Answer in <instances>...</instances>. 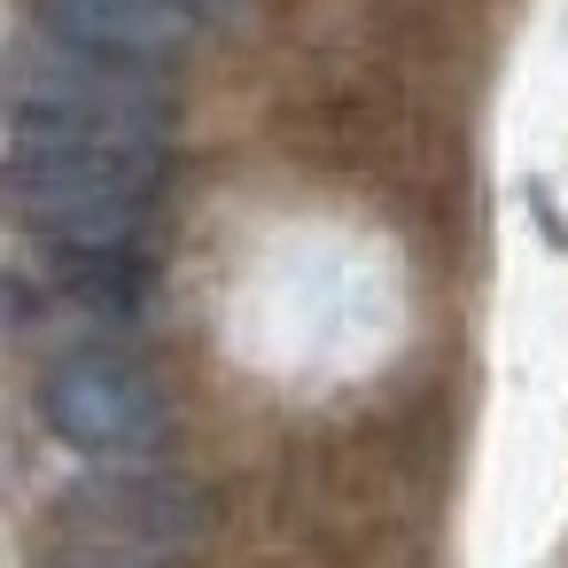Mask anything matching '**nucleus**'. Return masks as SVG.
Listing matches in <instances>:
<instances>
[{"mask_svg":"<svg viewBox=\"0 0 568 568\" xmlns=\"http://www.w3.org/2000/svg\"><path fill=\"white\" fill-rule=\"evenodd\" d=\"M164 63H125L102 48H79L48 24H32L9 55V118H55V125H102L133 141H164L172 125V87L156 79Z\"/></svg>","mask_w":568,"mask_h":568,"instance_id":"nucleus-2","label":"nucleus"},{"mask_svg":"<svg viewBox=\"0 0 568 568\" xmlns=\"http://www.w3.org/2000/svg\"><path fill=\"white\" fill-rule=\"evenodd\" d=\"M71 514L79 521H102L110 537H149V545H180L195 529V498L180 483H156V475H125V483L71 490Z\"/></svg>","mask_w":568,"mask_h":568,"instance_id":"nucleus-5","label":"nucleus"},{"mask_svg":"<svg viewBox=\"0 0 568 568\" xmlns=\"http://www.w3.org/2000/svg\"><path fill=\"white\" fill-rule=\"evenodd\" d=\"M40 413L63 444L102 452V459H133L149 444H164V397L149 374L118 366V358H63L40 382Z\"/></svg>","mask_w":568,"mask_h":568,"instance_id":"nucleus-3","label":"nucleus"},{"mask_svg":"<svg viewBox=\"0 0 568 568\" xmlns=\"http://www.w3.org/2000/svg\"><path fill=\"white\" fill-rule=\"evenodd\" d=\"M164 187V141L9 118V203L55 250H125Z\"/></svg>","mask_w":568,"mask_h":568,"instance_id":"nucleus-1","label":"nucleus"},{"mask_svg":"<svg viewBox=\"0 0 568 568\" xmlns=\"http://www.w3.org/2000/svg\"><path fill=\"white\" fill-rule=\"evenodd\" d=\"M32 24L125 63H172L195 48L203 9L195 0H32Z\"/></svg>","mask_w":568,"mask_h":568,"instance_id":"nucleus-4","label":"nucleus"},{"mask_svg":"<svg viewBox=\"0 0 568 568\" xmlns=\"http://www.w3.org/2000/svg\"><path fill=\"white\" fill-rule=\"evenodd\" d=\"M195 9H203V17H242L250 0H195Z\"/></svg>","mask_w":568,"mask_h":568,"instance_id":"nucleus-6","label":"nucleus"}]
</instances>
